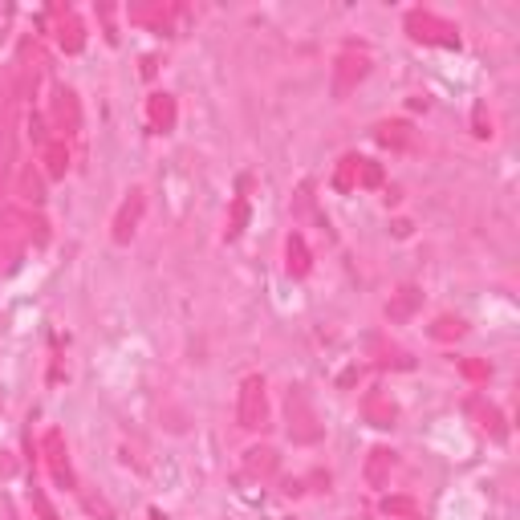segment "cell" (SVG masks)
<instances>
[{
    "instance_id": "cell-2",
    "label": "cell",
    "mask_w": 520,
    "mask_h": 520,
    "mask_svg": "<svg viewBox=\"0 0 520 520\" xmlns=\"http://www.w3.org/2000/svg\"><path fill=\"white\" fill-rule=\"evenodd\" d=\"M130 195H135V200L122 208V216H118V224H114V240H118V244H126L130 236H135V224H139V216H143V195H139V191H130Z\"/></svg>"
},
{
    "instance_id": "cell-1",
    "label": "cell",
    "mask_w": 520,
    "mask_h": 520,
    "mask_svg": "<svg viewBox=\"0 0 520 520\" xmlns=\"http://www.w3.org/2000/svg\"><path fill=\"white\" fill-rule=\"evenodd\" d=\"M236 419H240V427H248V431H256V427H265V419H269V399H265V378H244L240 382V403H236Z\"/></svg>"
}]
</instances>
